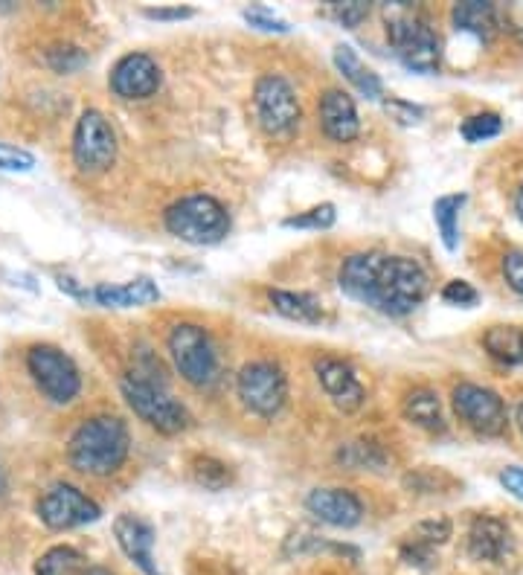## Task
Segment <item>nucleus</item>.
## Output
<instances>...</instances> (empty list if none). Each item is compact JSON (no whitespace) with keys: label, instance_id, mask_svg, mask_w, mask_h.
I'll return each mask as SVG.
<instances>
[{"label":"nucleus","instance_id":"c03bdc74","mask_svg":"<svg viewBox=\"0 0 523 575\" xmlns=\"http://www.w3.org/2000/svg\"><path fill=\"white\" fill-rule=\"evenodd\" d=\"M518 427H521V433H523V404L518 407Z\"/></svg>","mask_w":523,"mask_h":575},{"label":"nucleus","instance_id":"2eb2a0df","mask_svg":"<svg viewBox=\"0 0 523 575\" xmlns=\"http://www.w3.org/2000/svg\"><path fill=\"white\" fill-rule=\"evenodd\" d=\"M306 509L317 520L338 529H352L364 517V503L346 488H314L306 497Z\"/></svg>","mask_w":523,"mask_h":575},{"label":"nucleus","instance_id":"ea45409f","mask_svg":"<svg viewBox=\"0 0 523 575\" xmlns=\"http://www.w3.org/2000/svg\"><path fill=\"white\" fill-rule=\"evenodd\" d=\"M500 485H503L512 497L523 500V468H518V465L503 468V471H500Z\"/></svg>","mask_w":523,"mask_h":575},{"label":"nucleus","instance_id":"dca6fc26","mask_svg":"<svg viewBox=\"0 0 523 575\" xmlns=\"http://www.w3.org/2000/svg\"><path fill=\"white\" fill-rule=\"evenodd\" d=\"M114 535L117 544L146 575H163L157 561H154V529L134 515H120L114 520Z\"/></svg>","mask_w":523,"mask_h":575},{"label":"nucleus","instance_id":"ddd939ff","mask_svg":"<svg viewBox=\"0 0 523 575\" xmlns=\"http://www.w3.org/2000/svg\"><path fill=\"white\" fill-rule=\"evenodd\" d=\"M160 82H163V73L157 67V61L146 53H128L123 59L111 67V76H108V85L114 96L120 99H149L154 93L160 91Z\"/></svg>","mask_w":523,"mask_h":575},{"label":"nucleus","instance_id":"6ab92c4d","mask_svg":"<svg viewBox=\"0 0 523 575\" xmlns=\"http://www.w3.org/2000/svg\"><path fill=\"white\" fill-rule=\"evenodd\" d=\"M509 526L497 517H474L468 532V552L477 561H500L509 549Z\"/></svg>","mask_w":523,"mask_h":575},{"label":"nucleus","instance_id":"4c0bfd02","mask_svg":"<svg viewBox=\"0 0 523 575\" xmlns=\"http://www.w3.org/2000/svg\"><path fill=\"white\" fill-rule=\"evenodd\" d=\"M503 276L509 288L523 297V253H506L503 256Z\"/></svg>","mask_w":523,"mask_h":575},{"label":"nucleus","instance_id":"f704fd0d","mask_svg":"<svg viewBox=\"0 0 523 575\" xmlns=\"http://www.w3.org/2000/svg\"><path fill=\"white\" fill-rule=\"evenodd\" d=\"M442 300L448 305H460V308H474L480 303V294L474 285H468L465 279H454L442 288Z\"/></svg>","mask_w":523,"mask_h":575},{"label":"nucleus","instance_id":"39448f33","mask_svg":"<svg viewBox=\"0 0 523 575\" xmlns=\"http://www.w3.org/2000/svg\"><path fill=\"white\" fill-rule=\"evenodd\" d=\"M169 355L175 361V369L184 375L192 387H213L221 372V361H218L216 340L210 332L198 323H178L169 332Z\"/></svg>","mask_w":523,"mask_h":575},{"label":"nucleus","instance_id":"b1692460","mask_svg":"<svg viewBox=\"0 0 523 575\" xmlns=\"http://www.w3.org/2000/svg\"><path fill=\"white\" fill-rule=\"evenodd\" d=\"M404 416L413 424L431 430V433H442L445 430V419H442V404H439V395L428 390V387H419L404 398Z\"/></svg>","mask_w":523,"mask_h":575},{"label":"nucleus","instance_id":"cd10ccee","mask_svg":"<svg viewBox=\"0 0 523 575\" xmlns=\"http://www.w3.org/2000/svg\"><path fill=\"white\" fill-rule=\"evenodd\" d=\"M192 474H195V483L204 485L207 491H221L224 485H230L227 465L213 459V456H198V459L192 462Z\"/></svg>","mask_w":523,"mask_h":575},{"label":"nucleus","instance_id":"9b49d317","mask_svg":"<svg viewBox=\"0 0 523 575\" xmlns=\"http://www.w3.org/2000/svg\"><path fill=\"white\" fill-rule=\"evenodd\" d=\"M35 515L41 517V523L53 532L64 529H76V526H88L102 517V509L93 503L88 494H82L76 485L56 483L50 485L41 500L35 503Z\"/></svg>","mask_w":523,"mask_h":575},{"label":"nucleus","instance_id":"a878e982","mask_svg":"<svg viewBox=\"0 0 523 575\" xmlns=\"http://www.w3.org/2000/svg\"><path fill=\"white\" fill-rule=\"evenodd\" d=\"M462 204H465V195H442L433 201V221H436V230H439L442 244L448 250H457V244H460L457 221H460Z\"/></svg>","mask_w":523,"mask_h":575},{"label":"nucleus","instance_id":"4be33fe9","mask_svg":"<svg viewBox=\"0 0 523 575\" xmlns=\"http://www.w3.org/2000/svg\"><path fill=\"white\" fill-rule=\"evenodd\" d=\"M268 297H271V305L277 308L282 317H288V320L311 323V326L323 320V305H320V300H314L311 294L271 288V291H268Z\"/></svg>","mask_w":523,"mask_h":575},{"label":"nucleus","instance_id":"37998d69","mask_svg":"<svg viewBox=\"0 0 523 575\" xmlns=\"http://www.w3.org/2000/svg\"><path fill=\"white\" fill-rule=\"evenodd\" d=\"M3 491H6V474H3V468H0V497H3Z\"/></svg>","mask_w":523,"mask_h":575},{"label":"nucleus","instance_id":"a211bd4d","mask_svg":"<svg viewBox=\"0 0 523 575\" xmlns=\"http://www.w3.org/2000/svg\"><path fill=\"white\" fill-rule=\"evenodd\" d=\"M160 300V288L149 276H137L123 285H96L88 291L85 303H96L102 308H143Z\"/></svg>","mask_w":523,"mask_h":575},{"label":"nucleus","instance_id":"5701e85b","mask_svg":"<svg viewBox=\"0 0 523 575\" xmlns=\"http://www.w3.org/2000/svg\"><path fill=\"white\" fill-rule=\"evenodd\" d=\"M483 346L494 361L506 366L523 364V329L521 326H492L483 334Z\"/></svg>","mask_w":523,"mask_h":575},{"label":"nucleus","instance_id":"58836bf2","mask_svg":"<svg viewBox=\"0 0 523 575\" xmlns=\"http://www.w3.org/2000/svg\"><path fill=\"white\" fill-rule=\"evenodd\" d=\"M143 15L149 21H184V18L195 15V9H189V6H157V9H143Z\"/></svg>","mask_w":523,"mask_h":575},{"label":"nucleus","instance_id":"473e14b6","mask_svg":"<svg viewBox=\"0 0 523 575\" xmlns=\"http://www.w3.org/2000/svg\"><path fill=\"white\" fill-rule=\"evenodd\" d=\"M245 15V21L250 24V27H256V30H262V32H288L291 27H288V21H282L279 15H274L268 6H250V9H245L242 12Z\"/></svg>","mask_w":523,"mask_h":575},{"label":"nucleus","instance_id":"7ed1b4c3","mask_svg":"<svg viewBox=\"0 0 523 575\" xmlns=\"http://www.w3.org/2000/svg\"><path fill=\"white\" fill-rule=\"evenodd\" d=\"M387 38L399 61L413 73H436L442 61L439 35L425 18L416 15L410 3H396L393 15L387 12Z\"/></svg>","mask_w":523,"mask_h":575},{"label":"nucleus","instance_id":"1a4fd4ad","mask_svg":"<svg viewBox=\"0 0 523 575\" xmlns=\"http://www.w3.org/2000/svg\"><path fill=\"white\" fill-rule=\"evenodd\" d=\"M236 393L250 413L262 419H274L288 401V378L271 361H253L242 366L236 378Z\"/></svg>","mask_w":523,"mask_h":575},{"label":"nucleus","instance_id":"f03ea898","mask_svg":"<svg viewBox=\"0 0 523 575\" xmlns=\"http://www.w3.org/2000/svg\"><path fill=\"white\" fill-rule=\"evenodd\" d=\"M131 451V433L120 416H93L76 427L67 445V459L76 471L91 477L117 474Z\"/></svg>","mask_w":523,"mask_h":575},{"label":"nucleus","instance_id":"c9c22d12","mask_svg":"<svg viewBox=\"0 0 523 575\" xmlns=\"http://www.w3.org/2000/svg\"><path fill=\"white\" fill-rule=\"evenodd\" d=\"M416 538V544H425V546H433V544H445L448 538H451V523L445 520V517H439V520H425V523H419L416 526V532H413Z\"/></svg>","mask_w":523,"mask_h":575},{"label":"nucleus","instance_id":"423d86ee","mask_svg":"<svg viewBox=\"0 0 523 575\" xmlns=\"http://www.w3.org/2000/svg\"><path fill=\"white\" fill-rule=\"evenodd\" d=\"M120 390H123L125 404L134 410V416H140L143 422L163 436H175L192 422L189 410L181 401H175L166 390V384H160V381H140V378L125 375Z\"/></svg>","mask_w":523,"mask_h":575},{"label":"nucleus","instance_id":"bb28decb","mask_svg":"<svg viewBox=\"0 0 523 575\" xmlns=\"http://www.w3.org/2000/svg\"><path fill=\"white\" fill-rule=\"evenodd\" d=\"M338 462H343L346 468H372V471H378V468H384L387 456L375 442H349L338 451Z\"/></svg>","mask_w":523,"mask_h":575},{"label":"nucleus","instance_id":"79ce46f5","mask_svg":"<svg viewBox=\"0 0 523 575\" xmlns=\"http://www.w3.org/2000/svg\"><path fill=\"white\" fill-rule=\"evenodd\" d=\"M88 575H114V573H108L105 567H91V573Z\"/></svg>","mask_w":523,"mask_h":575},{"label":"nucleus","instance_id":"f257e3e1","mask_svg":"<svg viewBox=\"0 0 523 575\" xmlns=\"http://www.w3.org/2000/svg\"><path fill=\"white\" fill-rule=\"evenodd\" d=\"M338 282L346 297L387 317H407L428 297V273L416 259L378 250L343 259Z\"/></svg>","mask_w":523,"mask_h":575},{"label":"nucleus","instance_id":"393cba45","mask_svg":"<svg viewBox=\"0 0 523 575\" xmlns=\"http://www.w3.org/2000/svg\"><path fill=\"white\" fill-rule=\"evenodd\" d=\"M88 558L73 546H53L35 561V575H88Z\"/></svg>","mask_w":523,"mask_h":575},{"label":"nucleus","instance_id":"6e6552de","mask_svg":"<svg viewBox=\"0 0 523 575\" xmlns=\"http://www.w3.org/2000/svg\"><path fill=\"white\" fill-rule=\"evenodd\" d=\"M117 160V134L102 111L88 108L73 131V163L82 175H102Z\"/></svg>","mask_w":523,"mask_h":575},{"label":"nucleus","instance_id":"412c9836","mask_svg":"<svg viewBox=\"0 0 523 575\" xmlns=\"http://www.w3.org/2000/svg\"><path fill=\"white\" fill-rule=\"evenodd\" d=\"M335 67L343 73V79H346L355 91L364 93L367 99H381V96H384V85H381L378 73H372L370 67L358 59V53H355L349 44H338V47H335Z\"/></svg>","mask_w":523,"mask_h":575},{"label":"nucleus","instance_id":"20e7f679","mask_svg":"<svg viewBox=\"0 0 523 575\" xmlns=\"http://www.w3.org/2000/svg\"><path fill=\"white\" fill-rule=\"evenodd\" d=\"M166 230L186 244H218L230 233V212L213 195H186L166 210Z\"/></svg>","mask_w":523,"mask_h":575},{"label":"nucleus","instance_id":"2f4dec72","mask_svg":"<svg viewBox=\"0 0 523 575\" xmlns=\"http://www.w3.org/2000/svg\"><path fill=\"white\" fill-rule=\"evenodd\" d=\"M367 15H370V3L367 0H335L332 3V18L343 24L346 30H355L361 21H367Z\"/></svg>","mask_w":523,"mask_h":575},{"label":"nucleus","instance_id":"f8f14e48","mask_svg":"<svg viewBox=\"0 0 523 575\" xmlns=\"http://www.w3.org/2000/svg\"><path fill=\"white\" fill-rule=\"evenodd\" d=\"M451 404H454V413L474 433L500 436L506 430V422H509L506 419V404L494 390H486L480 384H460V387H454Z\"/></svg>","mask_w":523,"mask_h":575},{"label":"nucleus","instance_id":"4468645a","mask_svg":"<svg viewBox=\"0 0 523 575\" xmlns=\"http://www.w3.org/2000/svg\"><path fill=\"white\" fill-rule=\"evenodd\" d=\"M314 372H317L320 387L326 390V395L338 404L343 413H355L364 404L367 393H364L355 369L346 361H340V358H317Z\"/></svg>","mask_w":523,"mask_h":575},{"label":"nucleus","instance_id":"0eeeda50","mask_svg":"<svg viewBox=\"0 0 523 575\" xmlns=\"http://www.w3.org/2000/svg\"><path fill=\"white\" fill-rule=\"evenodd\" d=\"M27 372L38 393L53 404H70L82 393V375L76 361L53 343H35L27 352Z\"/></svg>","mask_w":523,"mask_h":575},{"label":"nucleus","instance_id":"f3484780","mask_svg":"<svg viewBox=\"0 0 523 575\" xmlns=\"http://www.w3.org/2000/svg\"><path fill=\"white\" fill-rule=\"evenodd\" d=\"M320 125L329 140L335 143H352L361 134V120L352 96L346 91H326L320 96Z\"/></svg>","mask_w":523,"mask_h":575},{"label":"nucleus","instance_id":"7c9ffc66","mask_svg":"<svg viewBox=\"0 0 523 575\" xmlns=\"http://www.w3.org/2000/svg\"><path fill=\"white\" fill-rule=\"evenodd\" d=\"M44 59H47V64H50L56 73H76V70H82V67L91 61L82 47H73V44H56V47H50Z\"/></svg>","mask_w":523,"mask_h":575},{"label":"nucleus","instance_id":"c756f323","mask_svg":"<svg viewBox=\"0 0 523 575\" xmlns=\"http://www.w3.org/2000/svg\"><path fill=\"white\" fill-rule=\"evenodd\" d=\"M500 131H503V120L497 114H492V111L474 114V117H468L460 125L462 140H468V143H486V140L497 137Z\"/></svg>","mask_w":523,"mask_h":575},{"label":"nucleus","instance_id":"a19ab883","mask_svg":"<svg viewBox=\"0 0 523 575\" xmlns=\"http://www.w3.org/2000/svg\"><path fill=\"white\" fill-rule=\"evenodd\" d=\"M515 210H518V215H521V221H523V186L518 189V198H515Z\"/></svg>","mask_w":523,"mask_h":575},{"label":"nucleus","instance_id":"9d476101","mask_svg":"<svg viewBox=\"0 0 523 575\" xmlns=\"http://www.w3.org/2000/svg\"><path fill=\"white\" fill-rule=\"evenodd\" d=\"M253 105H256V117L259 125L274 134V137H288L294 134V128L300 125V102L297 93L291 88L288 79H282L277 73H268L256 82L253 91Z\"/></svg>","mask_w":523,"mask_h":575},{"label":"nucleus","instance_id":"c85d7f7f","mask_svg":"<svg viewBox=\"0 0 523 575\" xmlns=\"http://www.w3.org/2000/svg\"><path fill=\"white\" fill-rule=\"evenodd\" d=\"M335 221H338L335 204H320V207H311V210L306 212L288 215V218L282 221V227H297V230H329Z\"/></svg>","mask_w":523,"mask_h":575},{"label":"nucleus","instance_id":"e433bc0d","mask_svg":"<svg viewBox=\"0 0 523 575\" xmlns=\"http://www.w3.org/2000/svg\"><path fill=\"white\" fill-rule=\"evenodd\" d=\"M384 108H387V114H390L393 120H399L401 125H416V122H422V117H425V108H422V105H413V102H404V99H387Z\"/></svg>","mask_w":523,"mask_h":575},{"label":"nucleus","instance_id":"72a5a7b5","mask_svg":"<svg viewBox=\"0 0 523 575\" xmlns=\"http://www.w3.org/2000/svg\"><path fill=\"white\" fill-rule=\"evenodd\" d=\"M0 169L3 172H32L35 169V154L9 143H0Z\"/></svg>","mask_w":523,"mask_h":575},{"label":"nucleus","instance_id":"aec40b11","mask_svg":"<svg viewBox=\"0 0 523 575\" xmlns=\"http://www.w3.org/2000/svg\"><path fill=\"white\" fill-rule=\"evenodd\" d=\"M454 27L462 32H471L474 38L480 41H492L494 32H497V6L494 3H486V0H465V3H457L454 12Z\"/></svg>","mask_w":523,"mask_h":575}]
</instances>
